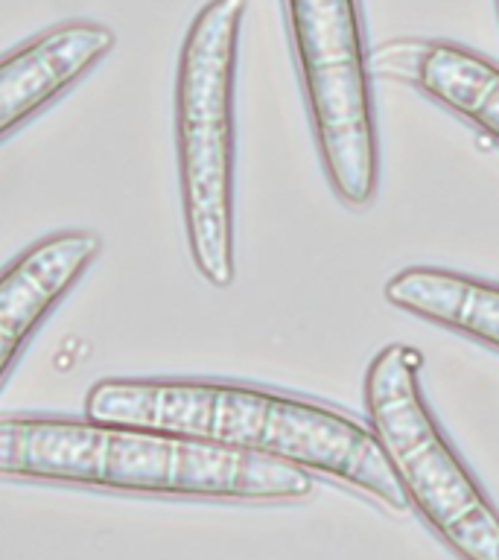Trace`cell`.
<instances>
[{
  "mask_svg": "<svg viewBox=\"0 0 499 560\" xmlns=\"http://www.w3.org/2000/svg\"><path fill=\"white\" fill-rule=\"evenodd\" d=\"M85 415L164 429L271 455L406 511V493L368 423L301 394L219 380L108 376L88 388Z\"/></svg>",
  "mask_w": 499,
  "mask_h": 560,
  "instance_id": "6da1fadb",
  "label": "cell"
},
{
  "mask_svg": "<svg viewBox=\"0 0 499 560\" xmlns=\"http://www.w3.org/2000/svg\"><path fill=\"white\" fill-rule=\"evenodd\" d=\"M0 476L147 497L304 502L313 472L271 455L96 418H0Z\"/></svg>",
  "mask_w": 499,
  "mask_h": 560,
  "instance_id": "7a4b0ae2",
  "label": "cell"
},
{
  "mask_svg": "<svg viewBox=\"0 0 499 560\" xmlns=\"http://www.w3.org/2000/svg\"><path fill=\"white\" fill-rule=\"evenodd\" d=\"M248 0H208L187 26L175 77V155L190 260L210 287L234 283V91Z\"/></svg>",
  "mask_w": 499,
  "mask_h": 560,
  "instance_id": "3957f363",
  "label": "cell"
},
{
  "mask_svg": "<svg viewBox=\"0 0 499 560\" xmlns=\"http://www.w3.org/2000/svg\"><path fill=\"white\" fill-rule=\"evenodd\" d=\"M423 353L385 345L368 362V427L401 481L406 502L462 560H499V511L438 427L420 385Z\"/></svg>",
  "mask_w": 499,
  "mask_h": 560,
  "instance_id": "277c9868",
  "label": "cell"
},
{
  "mask_svg": "<svg viewBox=\"0 0 499 560\" xmlns=\"http://www.w3.org/2000/svg\"><path fill=\"white\" fill-rule=\"evenodd\" d=\"M298 82L330 190L350 210L380 187L371 52L359 0H287Z\"/></svg>",
  "mask_w": 499,
  "mask_h": 560,
  "instance_id": "5b68a950",
  "label": "cell"
},
{
  "mask_svg": "<svg viewBox=\"0 0 499 560\" xmlns=\"http://www.w3.org/2000/svg\"><path fill=\"white\" fill-rule=\"evenodd\" d=\"M371 70L415 88L499 143V65L444 38H394L376 47Z\"/></svg>",
  "mask_w": 499,
  "mask_h": 560,
  "instance_id": "8992f818",
  "label": "cell"
},
{
  "mask_svg": "<svg viewBox=\"0 0 499 560\" xmlns=\"http://www.w3.org/2000/svg\"><path fill=\"white\" fill-rule=\"evenodd\" d=\"M117 35L100 21H65L0 59V140L68 94L114 50Z\"/></svg>",
  "mask_w": 499,
  "mask_h": 560,
  "instance_id": "52a82bcc",
  "label": "cell"
},
{
  "mask_svg": "<svg viewBox=\"0 0 499 560\" xmlns=\"http://www.w3.org/2000/svg\"><path fill=\"white\" fill-rule=\"evenodd\" d=\"M94 231H56L0 271V383L47 315L100 254Z\"/></svg>",
  "mask_w": 499,
  "mask_h": 560,
  "instance_id": "ba28073f",
  "label": "cell"
},
{
  "mask_svg": "<svg viewBox=\"0 0 499 560\" xmlns=\"http://www.w3.org/2000/svg\"><path fill=\"white\" fill-rule=\"evenodd\" d=\"M394 310L436 324L499 353V283L444 266H406L385 280Z\"/></svg>",
  "mask_w": 499,
  "mask_h": 560,
  "instance_id": "9c48e42d",
  "label": "cell"
},
{
  "mask_svg": "<svg viewBox=\"0 0 499 560\" xmlns=\"http://www.w3.org/2000/svg\"><path fill=\"white\" fill-rule=\"evenodd\" d=\"M497 12H499V0H497Z\"/></svg>",
  "mask_w": 499,
  "mask_h": 560,
  "instance_id": "30bf717a",
  "label": "cell"
}]
</instances>
